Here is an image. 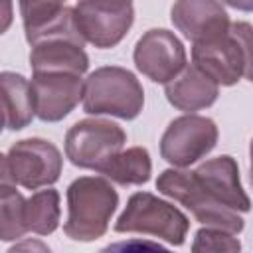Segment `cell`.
Wrapping results in <instances>:
<instances>
[{"instance_id":"cell-13","label":"cell","mask_w":253,"mask_h":253,"mask_svg":"<svg viewBox=\"0 0 253 253\" xmlns=\"http://www.w3.org/2000/svg\"><path fill=\"white\" fill-rule=\"evenodd\" d=\"M196 182L219 204L229 208L231 211H247L249 198L239 182V168L237 162L223 154L200 164L194 172Z\"/></svg>"},{"instance_id":"cell-14","label":"cell","mask_w":253,"mask_h":253,"mask_svg":"<svg viewBox=\"0 0 253 253\" xmlns=\"http://www.w3.org/2000/svg\"><path fill=\"white\" fill-rule=\"evenodd\" d=\"M170 14L174 26L194 43L223 36L231 26L225 8L211 0L176 2Z\"/></svg>"},{"instance_id":"cell-18","label":"cell","mask_w":253,"mask_h":253,"mask_svg":"<svg viewBox=\"0 0 253 253\" xmlns=\"http://www.w3.org/2000/svg\"><path fill=\"white\" fill-rule=\"evenodd\" d=\"M150 156L142 146H132L125 152H117L99 172L117 184H144L150 178Z\"/></svg>"},{"instance_id":"cell-2","label":"cell","mask_w":253,"mask_h":253,"mask_svg":"<svg viewBox=\"0 0 253 253\" xmlns=\"http://www.w3.org/2000/svg\"><path fill=\"white\" fill-rule=\"evenodd\" d=\"M119 196L103 178H77L67 188V221L63 231L75 241L99 239L117 210Z\"/></svg>"},{"instance_id":"cell-5","label":"cell","mask_w":253,"mask_h":253,"mask_svg":"<svg viewBox=\"0 0 253 253\" xmlns=\"http://www.w3.org/2000/svg\"><path fill=\"white\" fill-rule=\"evenodd\" d=\"M188 217L172 204L158 200L148 192L130 196L125 211L115 223V231H140L166 239L172 245H182L188 233Z\"/></svg>"},{"instance_id":"cell-20","label":"cell","mask_w":253,"mask_h":253,"mask_svg":"<svg viewBox=\"0 0 253 253\" xmlns=\"http://www.w3.org/2000/svg\"><path fill=\"white\" fill-rule=\"evenodd\" d=\"M26 200L12 184H0V239L14 241L28 229L24 223Z\"/></svg>"},{"instance_id":"cell-24","label":"cell","mask_w":253,"mask_h":253,"mask_svg":"<svg viewBox=\"0 0 253 253\" xmlns=\"http://www.w3.org/2000/svg\"><path fill=\"white\" fill-rule=\"evenodd\" d=\"M12 22V4L10 2H0V34L8 30Z\"/></svg>"},{"instance_id":"cell-1","label":"cell","mask_w":253,"mask_h":253,"mask_svg":"<svg viewBox=\"0 0 253 253\" xmlns=\"http://www.w3.org/2000/svg\"><path fill=\"white\" fill-rule=\"evenodd\" d=\"M194 67L215 85H233L241 77H251V26L237 22L227 34L198 42L192 47Z\"/></svg>"},{"instance_id":"cell-3","label":"cell","mask_w":253,"mask_h":253,"mask_svg":"<svg viewBox=\"0 0 253 253\" xmlns=\"http://www.w3.org/2000/svg\"><path fill=\"white\" fill-rule=\"evenodd\" d=\"M144 91L138 79L123 67H101L83 83V109L91 115L134 119L142 111Z\"/></svg>"},{"instance_id":"cell-8","label":"cell","mask_w":253,"mask_h":253,"mask_svg":"<svg viewBox=\"0 0 253 253\" xmlns=\"http://www.w3.org/2000/svg\"><path fill=\"white\" fill-rule=\"evenodd\" d=\"M217 142V126L211 119L186 115L174 119L162 134L160 154L174 166H190L206 156Z\"/></svg>"},{"instance_id":"cell-22","label":"cell","mask_w":253,"mask_h":253,"mask_svg":"<svg viewBox=\"0 0 253 253\" xmlns=\"http://www.w3.org/2000/svg\"><path fill=\"white\" fill-rule=\"evenodd\" d=\"M99 253H172V251L150 239H125L103 247Z\"/></svg>"},{"instance_id":"cell-10","label":"cell","mask_w":253,"mask_h":253,"mask_svg":"<svg viewBox=\"0 0 253 253\" xmlns=\"http://www.w3.org/2000/svg\"><path fill=\"white\" fill-rule=\"evenodd\" d=\"M134 63L140 73L156 83H170L186 67L182 42L168 30H148L134 47Z\"/></svg>"},{"instance_id":"cell-26","label":"cell","mask_w":253,"mask_h":253,"mask_svg":"<svg viewBox=\"0 0 253 253\" xmlns=\"http://www.w3.org/2000/svg\"><path fill=\"white\" fill-rule=\"evenodd\" d=\"M4 123H6V117H4V111L0 109V132H2V128H4Z\"/></svg>"},{"instance_id":"cell-15","label":"cell","mask_w":253,"mask_h":253,"mask_svg":"<svg viewBox=\"0 0 253 253\" xmlns=\"http://www.w3.org/2000/svg\"><path fill=\"white\" fill-rule=\"evenodd\" d=\"M30 63L34 73L81 75L89 67V57L81 45L65 40H53L34 45L30 51Z\"/></svg>"},{"instance_id":"cell-9","label":"cell","mask_w":253,"mask_h":253,"mask_svg":"<svg viewBox=\"0 0 253 253\" xmlns=\"http://www.w3.org/2000/svg\"><path fill=\"white\" fill-rule=\"evenodd\" d=\"M10 172L14 182L28 190L53 184L61 174V152L43 138H24L8 152Z\"/></svg>"},{"instance_id":"cell-21","label":"cell","mask_w":253,"mask_h":253,"mask_svg":"<svg viewBox=\"0 0 253 253\" xmlns=\"http://www.w3.org/2000/svg\"><path fill=\"white\" fill-rule=\"evenodd\" d=\"M192 253H241L237 237L221 229H200L192 243Z\"/></svg>"},{"instance_id":"cell-7","label":"cell","mask_w":253,"mask_h":253,"mask_svg":"<svg viewBox=\"0 0 253 253\" xmlns=\"http://www.w3.org/2000/svg\"><path fill=\"white\" fill-rule=\"evenodd\" d=\"M134 20L130 2H79L73 6V22L79 38L95 47L117 45Z\"/></svg>"},{"instance_id":"cell-25","label":"cell","mask_w":253,"mask_h":253,"mask_svg":"<svg viewBox=\"0 0 253 253\" xmlns=\"http://www.w3.org/2000/svg\"><path fill=\"white\" fill-rule=\"evenodd\" d=\"M0 184H14V176L10 172L8 158L0 154Z\"/></svg>"},{"instance_id":"cell-19","label":"cell","mask_w":253,"mask_h":253,"mask_svg":"<svg viewBox=\"0 0 253 253\" xmlns=\"http://www.w3.org/2000/svg\"><path fill=\"white\" fill-rule=\"evenodd\" d=\"M24 223L28 231L47 235L59 225V194L51 188L36 192L24 204Z\"/></svg>"},{"instance_id":"cell-12","label":"cell","mask_w":253,"mask_h":253,"mask_svg":"<svg viewBox=\"0 0 253 253\" xmlns=\"http://www.w3.org/2000/svg\"><path fill=\"white\" fill-rule=\"evenodd\" d=\"M20 12L24 20L26 40L32 45L65 40L83 47V40L75 30L73 8L57 2H22Z\"/></svg>"},{"instance_id":"cell-17","label":"cell","mask_w":253,"mask_h":253,"mask_svg":"<svg viewBox=\"0 0 253 253\" xmlns=\"http://www.w3.org/2000/svg\"><path fill=\"white\" fill-rule=\"evenodd\" d=\"M0 109L4 111L6 125L12 130L24 128L34 119L32 89L20 73H0Z\"/></svg>"},{"instance_id":"cell-4","label":"cell","mask_w":253,"mask_h":253,"mask_svg":"<svg viewBox=\"0 0 253 253\" xmlns=\"http://www.w3.org/2000/svg\"><path fill=\"white\" fill-rule=\"evenodd\" d=\"M156 188L164 196L184 204L200 223L229 233H239L243 229V219L237 215V211H231L215 198H211L196 182L192 172L164 170L156 180Z\"/></svg>"},{"instance_id":"cell-23","label":"cell","mask_w":253,"mask_h":253,"mask_svg":"<svg viewBox=\"0 0 253 253\" xmlns=\"http://www.w3.org/2000/svg\"><path fill=\"white\" fill-rule=\"evenodd\" d=\"M6 253H51V251L40 239H24V241L16 243L14 247H10Z\"/></svg>"},{"instance_id":"cell-16","label":"cell","mask_w":253,"mask_h":253,"mask_svg":"<svg viewBox=\"0 0 253 253\" xmlns=\"http://www.w3.org/2000/svg\"><path fill=\"white\" fill-rule=\"evenodd\" d=\"M166 99L180 111H200L217 99V85L190 65L184 67L180 77L166 83Z\"/></svg>"},{"instance_id":"cell-11","label":"cell","mask_w":253,"mask_h":253,"mask_svg":"<svg viewBox=\"0 0 253 253\" xmlns=\"http://www.w3.org/2000/svg\"><path fill=\"white\" fill-rule=\"evenodd\" d=\"M34 113L42 121H61L83 97L81 75L73 73H34L30 81Z\"/></svg>"},{"instance_id":"cell-6","label":"cell","mask_w":253,"mask_h":253,"mask_svg":"<svg viewBox=\"0 0 253 253\" xmlns=\"http://www.w3.org/2000/svg\"><path fill=\"white\" fill-rule=\"evenodd\" d=\"M126 142L125 130L111 121L85 119L75 123L65 136V154L79 168L101 170Z\"/></svg>"}]
</instances>
